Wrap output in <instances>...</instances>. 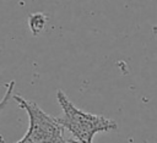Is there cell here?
Here are the masks:
<instances>
[{
    "instance_id": "6da1fadb",
    "label": "cell",
    "mask_w": 157,
    "mask_h": 143,
    "mask_svg": "<svg viewBox=\"0 0 157 143\" xmlns=\"http://www.w3.org/2000/svg\"><path fill=\"white\" fill-rule=\"evenodd\" d=\"M56 99L63 111L61 116H56V120L72 134L75 143H93V137L97 133H105L118 128L114 120L78 109L61 89H58Z\"/></svg>"
},
{
    "instance_id": "7a4b0ae2",
    "label": "cell",
    "mask_w": 157,
    "mask_h": 143,
    "mask_svg": "<svg viewBox=\"0 0 157 143\" xmlns=\"http://www.w3.org/2000/svg\"><path fill=\"white\" fill-rule=\"evenodd\" d=\"M12 99L28 115V128L25 136L15 143H75L64 136V127L56 117L48 115L33 100L13 94Z\"/></svg>"
},
{
    "instance_id": "3957f363",
    "label": "cell",
    "mask_w": 157,
    "mask_h": 143,
    "mask_svg": "<svg viewBox=\"0 0 157 143\" xmlns=\"http://www.w3.org/2000/svg\"><path fill=\"white\" fill-rule=\"evenodd\" d=\"M47 24V16L42 12H36L29 15L28 17V26L33 35H38Z\"/></svg>"
},
{
    "instance_id": "277c9868",
    "label": "cell",
    "mask_w": 157,
    "mask_h": 143,
    "mask_svg": "<svg viewBox=\"0 0 157 143\" xmlns=\"http://www.w3.org/2000/svg\"><path fill=\"white\" fill-rule=\"evenodd\" d=\"M13 87H15V81H10L7 84H6V89H5V94H4V97L1 98V100H0V114H1V111L4 110V108L6 106V104L9 103V100L12 98V90H13ZM0 143H5V141H4V138L0 136Z\"/></svg>"
}]
</instances>
